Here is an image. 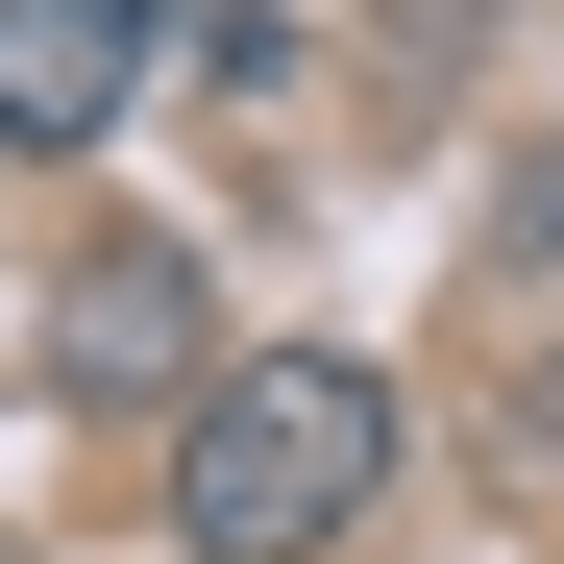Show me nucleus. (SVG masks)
<instances>
[{
	"label": "nucleus",
	"mask_w": 564,
	"mask_h": 564,
	"mask_svg": "<svg viewBox=\"0 0 564 564\" xmlns=\"http://www.w3.org/2000/svg\"><path fill=\"white\" fill-rule=\"evenodd\" d=\"M368 491H393V393L344 344H246L172 393V540L197 564H319Z\"/></svg>",
	"instance_id": "nucleus-1"
},
{
	"label": "nucleus",
	"mask_w": 564,
	"mask_h": 564,
	"mask_svg": "<svg viewBox=\"0 0 564 564\" xmlns=\"http://www.w3.org/2000/svg\"><path fill=\"white\" fill-rule=\"evenodd\" d=\"M148 25L172 0H0V148H99L148 99Z\"/></svg>",
	"instance_id": "nucleus-2"
},
{
	"label": "nucleus",
	"mask_w": 564,
	"mask_h": 564,
	"mask_svg": "<svg viewBox=\"0 0 564 564\" xmlns=\"http://www.w3.org/2000/svg\"><path fill=\"white\" fill-rule=\"evenodd\" d=\"M50 368H74V393H172V368H197V270H172V246H99L50 295Z\"/></svg>",
	"instance_id": "nucleus-3"
}]
</instances>
